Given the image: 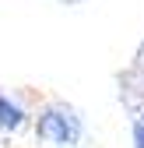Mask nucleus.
Instances as JSON below:
<instances>
[{
    "instance_id": "1",
    "label": "nucleus",
    "mask_w": 144,
    "mask_h": 148,
    "mask_svg": "<svg viewBox=\"0 0 144 148\" xmlns=\"http://www.w3.org/2000/svg\"><path fill=\"white\" fill-rule=\"evenodd\" d=\"M35 134L42 141H53V145H74L81 138V120L70 113V109H46L39 116Z\"/></svg>"
},
{
    "instance_id": "2",
    "label": "nucleus",
    "mask_w": 144,
    "mask_h": 148,
    "mask_svg": "<svg viewBox=\"0 0 144 148\" xmlns=\"http://www.w3.org/2000/svg\"><path fill=\"white\" fill-rule=\"evenodd\" d=\"M0 123H4V127H21L25 123V113L18 106H11L7 99H0Z\"/></svg>"
},
{
    "instance_id": "3",
    "label": "nucleus",
    "mask_w": 144,
    "mask_h": 148,
    "mask_svg": "<svg viewBox=\"0 0 144 148\" xmlns=\"http://www.w3.org/2000/svg\"><path fill=\"white\" fill-rule=\"evenodd\" d=\"M134 145H137V148H144V116L134 123Z\"/></svg>"
}]
</instances>
